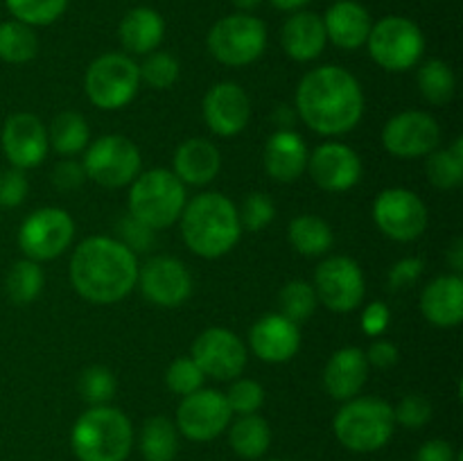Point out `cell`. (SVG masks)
<instances>
[{
  "instance_id": "obj_1",
  "label": "cell",
  "mask_w": 463,
  "mask_h": 461,
  "mask_svg": "<svg viewBox=\"0 0 463 461\" xmlns=\"http://www.w3.org/2000/svg\"><path fill=\"white\" fill-rule=\"evenodd\" d=\"M297 111L317 134H346L362 120L364 93L346 68L319 66L298 81Z\"/></svg>"
},
{
  "instance_id": "obj_2",
  "label": "cell",
  "mask_w": 463,
  "mask_h": 461,
  "mask_svg": "<svg viewBox=\"0 0 463 461\" xmlns=\"http://www.w3.org/2000/svg\"><path fill=\"white\" fill-rule=\"evenodd\" d=\"M72 287L86 301L109 306L125 298L138 283V260L120 240L93 235L71 258Z\"/></svg>"
},
{
  "instance_id": "obj_3",
  "label": "cell",
  "mask_w": 463,
  "mask_h": 461,
  "mask_svg": "<svg viewBox=\"0 0 463 461\" xmlns=\"http://www.w3.org/2000/svg\"><path fill=\"white\" fill-rule=\"evenodd\" d=\"M179 220L184 242L202 258L224 256L242 235L238 208L220 193H202L185 202Z\"/></svg>"
},
{
  "instance_id": "obj_4",
  "label": "cell",
  "mask_w": 463,
  "mask_h": 461,
  "mask_svg": "<svg viewBox=\"0 0 463 461\" xmlns=\"http://www.w3.org/2000/svg\"><path fill=\"white\" fill-rule=\"evenodd\" d=\"M71 446L80 461H125L134 446V428L125 411L95 405L75 420Z\"/></svg>"
},
{
  "instance_id": "obj_5",
  "label": "cell",
  "mask_w": 463,
  "mask_h": 461,
  "mask_svg": "<svg viewBox=\"0 0 463 461\" xmlns=\"http://www.w3.org/2000/svg\"><path fill=\"white\" fill-rule=\"evenodd\" d=\"M185 206V183L172 170H147L131 181L129 215L152 230L167 229Z\"/></svg>"
},
{
  "instance_id": "obj_6",
  "label": "cell",
  "mask_w": 463,
  "mask_h": 461,
  "mask_svg": "<svg viewBox=\"0 0 463 461\" xmlns=\"http://www.w3.org/2000/svg\"><path fill=\"white\" fill-rule=\"evenodd\" d=\"M335 437L351 452H375L389 443L396 428L393 407L380 398H351L335 416Z\"/></svg>"
},
{
  "instance_id": "obj_7",
  "label": "cell",
  "mask_w": 463,
  "mask_h": 461,
  "mask_svg": "<svg viewBox=\"0 0 463 461\" xmlns=\"http://www.w3.org/2000/svg\"><path fill=\"white\" fill-rule=\"evenodd\" d=\"M369 54L389 72H405L423 59L425 36L414 21L405 16H387L369 32Z\"/></svg>"
},
{
  "instance_id": "obj_8",
  "label": "cell",
  "mask_w": 463,
  "mask_h": 461,
  "mask_svg": "<svg viewBox=\"0 0 463 461\" xmlns=\"http://www.w3.org/2000/svg\"><path fill=\"white\" fill-rule=\"evenodd\" d=\"M267 48V27L247 12L220 18L208 32V50L220 63L231 68L249 66Z\"/></svg>"
},
{
  "instance_id": "obj_9",
  "label": "cell",
  "mask_w": 463,
  "mask_h": 461,
  "mask_svg": "<svg viewBox=\"0 0 463 461\" xmlns=\"http://www.w3.org/2000/svg\"><path fill=\"white\" fill-rule=\"evenodd\" d=\"M140 86L138 63L120 52H107L95 59L84 77V89L90 102L104 111L127 107Z\"/></svg>"
},
{
  "instance_id": "obj_10",
  "label": "cell",
  "mask_w": 463,
  "mask_h": 461,
  "mask_svg": "<svg viewBox=\"0 0 463 461\" xmlns=\"http://www.w3.org/2000/svg\"><path fill=\"white\" fill-rule=\"evenodd\" d=\"M81 167L102 188H122L138 176L140 152L127 136L109 134L86 147Z\"/></svg>"
},
{
  "instance_id": "obj_11",
  "label": "cell",
  "mask_w": 463,
  "mask_h": 461,
  "mask_svg": "<svg viewBox=\"0 0 463 461\" xmlns=\"http://www.w3.org/2000/svg\"><path fill=\"white\" fill-rule=\"evenodd\" d=\"M75 221L61 208H39L25 217L18 230V247L30 260H52L61 256L72 242Z\"/></svg>"
},
{
  "instance_id": "obj_12",
  "label": "cell",
  "mask_w": 463,
  "mask_h": 461,
  "mask_svg": "<svg viewBox=\"0 0 463 461\" xmlns=\"http://www.w3.org/2000/svg\"><path fill=\"white\" fill-rule=\"evenodd\" d=\"M373 220L387 238L396 242H411L428 229V208L411 190L387 188L375 199Z\"/></svg>"
},
{
  "instance_id": "obj_13",
  "label": "cell",
  "mask_w": 463,
  "mask_h": 461,
  "mask_svg": "<svg viewBox=\"0 0 463 461\" xmlns=\"http://www.w3.org/2000/svg\"><path fill=\"white\" fill-rule=\"evenodd\" d=\"M317 298L333 312H351L364 301L366 285L360 265L348 256L326 258L315 271Z\"/></svg>"
},
{
  "instance_id": "obj_14",
  "label": "cell",
  "mask_w": 463,
  "mask_h": 461,
  "mask_svg": "<svg viewBox=\"0 0 463 461\" xmlns=\"http://www.w3.org/2000/svg\"><path fill=\"white\" fill-rule=\"evenodd\" d=\"M231 416L233 411L226 402L224 393L202 387L181 400L179 409H176V429L190 441L206 443L220 437L229 428Z\"/></svg>"
},
{
  "instance_id": "obj_15",
  "label": "cell",
  "mask_w": 463,
  "mask_h": 461,
  "mask_svg": "<svg viewBox=\"0 0 463 461\" xmlns=\"http://www.w3.org/2000/svg\"><path fill=\"white\" fill-rule=\"evenodd\" d=\"M193 360L203 375L215 380H235L247 366V348L231 330L208 328L194 339Z\"/></svg>"
},
{
  "instance_id": "obj_16",
  "label": "cell",
  "mask_w": 463,
  "mask_h": 461,
  "mask_svg": "<svg viewBox=\"0 0 463 461\" xmlns=\"http://www.w3.org/2000/svg\"><path fill=\"white\" fill-rule=\"evenodd\" d=\"M441 140L437 120L425 111H402L383 129V145L398 158H419L434 152Z\"/></svg>"
},
{
  "instance_id": "obj_17",
  "label": "cell",
  "mask_w": 463,
  "mask_h": 461,
  "mask_svg": "<svg viewBox=\"0 0 463 461\" xmlns=\"http://www.w3.org/2000/svg\"><path fill=\"white\" fill-rule=\"evenodd\" d=\"M138 283L145 298L161 307L181 306L193 294L190 271L184 262L170 256L149 258L138 269Z\"/></svg>"
},
{
  "instance_id": "obj_18",
  "label": "cell",
  "mask_w": 463,
  "mask_h": 461,
  "mask_svg": "<svg viewBox=\"0 0 463 461\" xmlns=\"http://www.w3.org/2000/svg\"><path fill=\"white\" fill-rule=\"evenodd\" d=\"M3 152L12 167L30 170L43 163L48 154V129L34 113H14L3 127Z\"/></svg>"
},
{
  "instance_id": "obj_19",
  "label": "cell",
  "mask_w": 463,
  "mask_h": 461,
  "mask_svg": "<svg viewBox=\"0 0 463 461\" xmlns=\"http://www.w3.org/2000/svg\"><path fill=\"white\" fill-rule=\"evenodd\" d=\"M307 172L326 193H346L360 181L362 161L348 145L324 143L307 156Z\"/></svg>"
},
{
  "instance_id": "obj_20",
  "label": "cell",
  "mask_w": 463,
  "mask_h": 461,
  "mask_svg": "<svg viewBox=\"0 0 463 461\" xmlns=\"http://www.w3.org/2000/svg\"><path fill=\"white\" fill-rule=\"evenodd\" d=\"M203 120L217 136H238L251 118V102L242 86L235 81H220L206 93L202 104Z\"/></svg>"
},
{
  "instance_id": "obj_21",
  "label": "cell",
  "mask_w": 463,
  "mask_h": 461,
  "mask_svg": "<svg viewBox=\"0 0 463 461\" xmlns=\"http://www.w3.org/2000/svg\"><path fill=\"white\" fill-rule=\"evenodd\" d=\"M249 343L256 357L269 364H283L289 362L301 348V330L298 324L289 321L288 316L267 315L253 324L249 333Z\"/></svg>"
},
{
  "instance_id": "obj_22",
  "label": "cell",
  "mask_w": 463,
  "mask_h": 461,
  "mask_svg": "<svg viewBox=\"0 0 463 461\" xmlns=\"http://www.w3.org/2000/svg\"><path fill=\"white\" fill-rule=\"evenodd\" d=\"M420 312L437 328H455L463 319V278L446 274L434 278L420 294Z\"/></svg>"
},
{
  "instance_id": "obj_23",
  "label": "cell",
  "mask_w": 463,
  "mask_h": 461,
  "mask_svg": "<svg viewBox=\"0 0 463 461\" xmlns=\"http://www.w3.org/2000/svg\"><path fill=\"white\" fill-rule=\"evenodd\" d=\"M265 170L280 183H292L306 172L307 147L292 129H279L265 145Z\"/></svg>"
},
{
  "instance_id": "obj_24",
  "label": "cell",
  "mask_w": 463,
  "mask_h": 461,
  "mask_svg": "<svg viewBox=\"0 0 463 461\" xmlns=\"http://www.w3.org/2000/svg\"><path fill=\"white\" fill-rule=\"evenodd\" d=\"M369 378V362L366 355L355 346L342 348L328 360L324 371L326 391L335 400H351L360 393Z\"/></svg>"
},
{
  "instance_id": "obj_25",
  "label": "cell",
  "mask_w": 463,
  "mask_h": 461,
  "mask_svg": "<svg viewBox=\"0 0 463 461\" xmlns=\"http://www.w3.org/2000/svg\"><path fill=\"white\" fill-rule=\"evenodd\" d=\"M324 27L328 41H333L342 50H357L366 43L369 32L373 27L369 12L360 3L353 0H337L326 12Z\"/></svg>"
},
{
  "instance_id": "obj_26",
  "label": "cell",
  "mask_w": 463,
  "mask_h": 461,
  "mask_svg": "<svg viewBox=\"0 0 463 461\" xmlns=\"http://www.w3.org/2000/svg\"><path fill=\"white\" fill-rule=\"evenodd\" d=\"M326 27L324 18L312 12H297L285 21L280 32V43L288 57L294 61H312L319 57L326 48Z\"/></svg>"
},
{
  "instance_id": "obj_27",
  "label": "cell",
  "mask_w": 463,
  "mask_h": 461,
  "mask_svg": "<svg viewBox=\"0 0 463 461\" xmlns=\"http://www.w3.org/2000/svg\"><path fill=\"white\" fill-rule=\"evenodd\" d=\"M172 161H175V174L190 185L211 183L222 167L220 149L206 138H190L181 143Z\"/></svg>"
},
{
  "instance_id": "obj_28",
  "label": "cell",
  "mask_w": 463,
  "mask_h": 461,
  "mask_svg": "<svg viewBox=\"0 0 463 461\" xmlns=\"http://www.w3.org/2000/svg\"><path fill=\"white\" fill-rule=\"evenodd\" d=\"M165 34V21L152 7H136L125 14L118 27V36L125 50L134 54H149L161 45Z\"/></svg>"
},
{
  "instance_id": "obj_29",
  "label": "cell",
  "mask_w": 463,
  "mask_h": 461,
  "mask_svg": "<svg viewBox=\"0 0 463 461\" xmlns=\"http://www.w3.org/2000/svg\"><path fill=\"white\" fill-rule=\"evenodd\" d=\"M231 447L238 456L247 461H258L260 456H265V452L271 446V429L262 416L258 414H247L240 416L233 425H231L229 432Z\"/></svg>"
},
{
  "instance_id": "obj_30",
  "label": "cell",
  "mask_w": 463,
  "mask_h": 461,
  "mask_svg": "<svg viewBox=\"0 0 463 461\" xmlns=\"http://www.w3.org/2000/svg\"><path fill=\"white\" fill-rule=\"evenodd\" d=\"M179 452V429L165 416H152L140 429V455L145 461H175Z\"/></svg>"
},
{
  "instance_id": "obj_31",
  "label": "cell",
  "mask_w": 463,
  "mask_h": 461,
  "mask_svg": "<svg viewBox=\"0 0 463 461\" xmlns=\"http://www.w3.org/2000/svg\"><path fill=\"white\" fill-rule=\"evenodd\" d=\"M289 244L303 256H324L333 247V229L317 215H298L289 221Z\"/></svg>"
},
{
  "instance_id": "obj_32",
  "label": "cell",
  "mask_w": 463,
  "mask_h": 461,
  "mask_svg": "<svg viewBox=\"0 0 463 461\" xmlns=\"http://www.w3.org/2000/svg\"><path fill=\"white\" fill-rule=\"evenodd\" d=\"M48 143L57 149L61 156H75L89 147V125L84 116L75 111L59 113L52 120L48 131Z\"/></svg>"
},
{
  "instance_id": "obj_33",
  "label": "cell",
  "mask_w": 463,
  "mask_h": 461,
  "mask_svg": "<svg viewBox=\"0 0 463 461\" xmlns=\"http://www.w3.org/2000/svg\"><path fill=\"white\" fill-rule=\"evenodd\" d=\"M39 52V39L34 27L25 23L5 21L0 23V59L7 63H27Z\"/></svg>"
},
{
  "instance_id": "obj_34",
  "label": "cell",
  "mask_w": 463,
  "mask_h": 461,
  "mask_svg": "<svg viewBox=\"0 0 463 461\" xmlns=\"http://www.w3.org/2000/svg\"><path fill=\"white\" fill-rule=\"evenodd\" d=\"M43 283L45 276L39 262L30 260V258H23V260L14 262V267L9 269L7 280H5V289H7L9 301L16 303V306H27V303L39 298Z\"/></svg>"
},
{
  "instance_id": "obj_35",
  "label": "cell",
  "mask_w": 463,
  "mask_h": 461,
  "mask_svg": "<svg viewBox=\"0 0 463 461\" xmlns=\"http://www.w3.org/2000/svg\"><path fill=\"white\" fill-rule=\"evenodd\" d=\"M428 179L441 190L459 188L463 183V138L450 147L428 154Z\"/></svg>"
},
{
  "instance_id": "obj_36",
  "label": "cell",
  "mask_w": 463,
  "mask_h": 461,
  "mask_svg": "<svg viewBox=\"0 0 463 461\" xmlns=\"http://www.w3.org/2000/svg\"><path fill=\"white\" fill-rule=\"evenodd\" d=\"M455 72L441 59H430L419 68V89L428 102L437 107L448 104L455 95Z\"/></svg>"
},
{
  "instance_id": "obj_37",
  "label": "cell",
  "mask_w": 463,
  "mask_h": 461,
  "mask_svg": "<svg viewBox=\"0 0 463 461\" xmlns=\"http://www.w3.org/2000/svg\"><path fill=\"white\" fill-rule=\"evenodd\" d=\"M280 315L288 316L294 324H303L310 319L312 312L317 310V298L315 287L306 280H289L283 289H280Z\"/></svg>"
},
{
  "instance_id": "obj_38",
  "label": "cell",
  "mask_w": 463,
  "mask_h": 461,
  "mask_svg": "<svg viewBox=\"0 0 463 461\" xmlns=\"http://www.w3.org/2000/svg\"><path fill=\"white\" fill-rule=\"evenodd\" d=\"M9 14L30 27L50 25L68 7V0H5Z\"/></svg>"
},
{
  "instance_id": "obj_39",
  "label": "cell",
  "mask_w": 463,
  "mask_h": 461,
  "mask_svg": "<svg viewBox=\"0 0 463 461\" xmlns=\"http://www.w3.org/2000/svg\"><path fill=\"white\" fill-rule=\"evenodd\" d=\"M138 72L140 80H143L145 84L152 86V89L165 90L176 84L181 68L179 61H176L170 52H158V50H154V52H149L147 57H145V61L140 63Z\"/></svg>"
},
{
  "instance_id": "obj_40",
  "label": "cell",
  "mask_w": 463,
  "mask_h": 461,
  "mask_svg": "<svg viewBox=\"0 0 463 461\" xmlns=\"http://www.w3.org/2000/svg\"><path fill=\"white\" fill-rule=\"evenodd\" d=\"M116 378L107 366H89L80 375V393L90 405H107L116 396Z\"/></svg>"
},
{
  "instance_id": "obj_41",
  "label": "cell",
  "mask_w": 463,
  "mask_h": 461,
  "mask_svg": "<svg viewBox=\"0 0 463 461\" xmlns=\"http://www.w3.org/2000/svg\"><path fill=\"white\" fill-rule=\"evenodd\" d=\"M203 378L206 375L194 364L193 357H179V360L167 366L165 384L176 396H190V393L199 391L203 387Z\"/></svg>"
},
{
  "instance_id": "obj_42",
  "label": "cell",
  "mask_w": 463,
  "mask_h": 461,
  "mask_svg": "<svg viewBox=\"0 0 463 461\" xmlns=\"http://www.w3.org/2000/svg\"><path fill=\"white\" fill-rule=\"evenodd\" d=\"M224 398L233 414H256L262 407V402H265V389H262V384L256 382V380L235 378V382L231 384L229 391L224 393Z\"/></svg>"
},
{
  "instance_id": "obj_43",
  "label": "cell",
  "mask_w": 463,
  "mask_h": 461,
  "mask_svg": "<svg viewBox=\"0 0 463 461\" xmlns=\"http://www.w3.org/2000/svg\"><path fill=\"white\" fill-rule=\"evenodd\" d=\"M276 215V206L267 194L262 193H251L242 202V208L238 211L240 226L247 230H260L265 226L271 224Z\"/></svg>"
},
{
  "instance_id": "obj_44",
  "label": "cell",
  "mask_w": 463,
  "mask_h": 461,
  "mask_svg": "<svg viewBox=\"0 0 463 461\" xmlns=\"http://www.w3.org/2000/svg\"><path fill=\"white\" fill-rule=\"evenodd\" d=\"M393 419L401 423L402 428L419 429L432 419V405L428 398L419 396V393H407L396 407H393Z\"/></svg>"
},
{
  "instance_id": "obj_45",
  "label": "cell",
  "mask_w": 463,
  "mask_h": 461,
  "mask_svg": "<svg viewBox=\"0 0 463 461\" xmlns=\"http://www.w3.org/2000/svg\"><path fill=\"white\" fill-rule=\"evenodd\" d=\"M27 176L25 170L9 167L0 172V208H16L25 202L27 197Z\"/></svg>"
},
{
  "instance_id": "obj_46",
  "label": "cell",
  "mask_w": 463,
  "mask_h": 461,
  "mask_svg": "<svg viewBox=\"0 0 463 461\" xmlns=\"http://www.w3.org/2000/svg\"><path fill=\"white\" fill-rule=\"evenodd\" d=\"M120 242L127 249H131L134 253L149 251L154 242V230L149 226H145L143 221H138L136 217L127 215L120 220Z\"/></svg>"
},
{
  "instance_id": "obj_47",
  "label": "cell",
  "mask_w": 463,
  "mask_h": 461,
  "mask_svg": "<svg viewBox=\"0 0 463 461\" xmlns=\"http://www.w3.org/2000/svg\"><path fill=\"white\" fill-rule=\"evenodd\" d=\"M423 274V260L420 258H402L389 271V289L401 292V289L411 287Z\"/></svg>"
},
{
  "instance_id": "obj_48",
  "label": "cell",
  "mask_w": 463,
  "mask_h": 461,
  "mask_svg": "<svg viewBox=\"0 0 463 461\" xmlns=\"http://www.w3.org/2000/svg\"><path fill=\"white\" fill-rule=\"evenodd\" d=\"M86 181V172L81 167V163L72 161V158H63L54 165L52 170V183L57 185V190L61 193H71L77 190Z\"/></svg>"
},
{
  "instance_id": "obj_49",
  "label": "cell",
  "mask_w": 463,
  "mask_h": 461,
  "mask_svg": "<svg viewBox=\"0 0 463 461\" xmlns=\"http://www.w3.org/2000/svg\"><path fill=\"white\" fill-rule=\"evenodd\" d=\"M389 319H392V312H389L387 303L373 301L362 312V330L369 337H380L389 328Z\"/></svg>"
},
{
  "instance_id": "obj_50",
  "label": "cell",
  "mask_w": 463,
  "mask_h": 461,
  "mask_svg": "<svg viewBox=\"0 0 463 461\" xmlns=\"http://www.w3.org/2000/svg\"><path fill=\"white\" fill-rule=\"evenodd\" d=\"M457 456H459V452H455V447L443 438L425 441L416 452V461H457Z\"/></svg>"
},
{
  "instance_id": "obj_51",
  "label": "cell",
  "mask_w": 463,
  "mask_h": 461,
  "mask_svg": "<svg viewBox=\"0 0 463 461\" xmlns=\"http://www.w3.org/2000/svg\"><path fill=\"white\" fill-rule=\"evenodd\" d=\"M364 355L369 364L378 366V369H392L398 362V348L392 342H373Z\"/></svg>"
},
{
  "instance_id": "obj_52",
  "label": "cell",
  "mask_w": 463,
  "mask_h": 461,
  "mask_svg": "<svg viewBox=\"0 0 463 461\" xmlns=\"http://www.w3.org/2000/svg\"><path fill=\"white\" fill-rule=\"evenodd\" d=\"M448 260H450L452 269H455L457 274H461L463 269V240L461 238H457L455 242H452L450 253H448Z\"/></svg>"
},
{
  "instance_id": "obj_53",
  "label": "cell",
  "mask_w": 463,
  "mask_h": 461,
  "mask_svg": "<svg viewBox=\"0 0 463 461\" xmlns=\"http://www.w3.org/2000/svg\"><path fill=\"white\" fill-rule=\"evenodd\" d=\"M269 3L280 12H301L310 0H269Z\"/></svg>"
},
{
  "instance_id": "obj_54",
  "label": "cell",
  "mask_w": 463,
  "mask_h": 461,
  "mask_svg": "<svg viewBox=\"0 0 463 461\" xmlns=\"http://www.w3.org/2000/svg\"><path fill=\"white\" fill-rule=\"evenodd\" d=\"M274 122L280 127V129H288V127L294 122V116L289 113L288 107H279L274 113Z\"/></svg>"
},
{
  "instance_id": "obj_55",
  "label": "cell",
  "mask_w": 463,
  "mask_h": 461,
  "mask_svg": "<svg viewBox=\"0 0 463 461\" xmlns=\"http://www.w3.org/2000/svg\"><path fill=\"white\" fill-rule=\"evenodd\" d=\"M231 3L235 5V7L240 9V12H251V9H256L258 5L262 3V0H231Z\"/></svg>"
},
{
  "instance_id": "obj_56",
  "label": "cell",
  "mask_w": 463,
  "mask_h": 461,
  "mask_svg": "<svg viewBox=\"0 0 463 461\" xmlns=\"http://www.w3.org/2000/svg\"><path fill=\"white\" fill-rule=\"evenodd\" d=\"M269 461H280V459H269Z\"/></svg>"
},
{
  "instance_id": "obj_57",
  "label": "cell",
  "mask_w": 463,
  "mask_h": 461,
  "mask_svg": "<svg viewBox=\"0 0 463 461\" xmlns=\"http://www.w3.org/2000/svg\"><path fill=\"white\" fill-rule=\"evenodd\" d=\"M335 3H337V0H335Z\"/></svg>"
}]
</instances>
